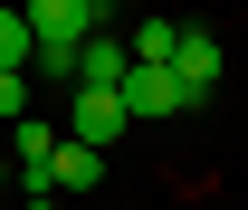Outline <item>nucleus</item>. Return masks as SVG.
Wrapping results in <instances>:
<instances>
[{
  "label": "nucleus",
  "mask_w": 248,
  "mask_h": 210,
  "mask_svg": "<svg viewBox=\"0 0 248 210\" xmlns=\"http://www.w3.org/2000/svg\"><path fill=\"white\" fill-rule=\"evenodd\" d=\"M124 134H134L124 96H95V86H77V96H67V144H86V153H115Z\"/></svg>",
  "instance_id": "nucleus-1"
},
{
  "label": "nucleus",
  "mask_w": 248,
  "mask_h": 210,
  "mask_svg": "<svg viewBox=\"0 0 248 210\" xmlns=\"http://www.w3.org/2000/svg\"><path fill=\"white\" fill-rule=\"evenodd\" d=\"M182 105H201V96H191L182 77H172V67H134V77H124V115H134V124H153V115H182Z\"/></svg>",
  "instance_id": "nucleus-2"
},
{
  "label": "nucleus",
  "mask_w": 248,
  "mask_h": 210,
  "mask_svg": "<svg viewBox=\"0 0 248 210\" xmlns=\"http://www.w3.org/2000/svg\"><path fill=\"white\" fill-rule=\"evenodd\" d=\"M124 77H134V48H124L115 29H95L86 48H77V86H95V96H124Z\"/></svg>",
  "instance_id": "nucleus-3"
},
{
  "label": "nucleus",
  "mask_w": 248,
  "mask_h": 210,
  "mask_svg": "<svg viewBox=\"0 0 248 210\" xmlns=\"http://www.w3.org/2000/svg\"><path fill=\"white\" fill-rule=\"evenodd\" d=\"M172 77H182V86L210 105V86H219V29H182V58H172Z\"/></svg>",
  "instance_id": "nucleus-4"
},
{
  "label": "nucleus",
  "mask_w": 248,
  "mask_h": 210,
  "mask_svg": "<svg viewBox=\"0 0 248 210\" xmlns=\"http://www.w3.org/2000/svg\"><path fill=\"white\" fill-rule=\"evenodd\" d=\"M95 181H105V153L58 144V162H48V201H58V191H95Z\"/></svg>",
  "instance_id": "nucleus-5"
},
{
  "label": "nucleus",
  "mask_w": 248,
  "mask_h": 210,
  "mask_svg": "<svg viewBox=\"0 0 248 210\" xmlns=\"http://www.w3.org/2000/svg\"><path fill=\"white\" fill-rule=\"evenodd\" d=\"M124 48H134V67H172L182 58V19H143V29H124Z\"/></svg>",
  "instance_id": "nucleus-6"
},
{
  "label": "nucleus",
  "mask_w": 248,
  "mask_h": 210,
  "mask_svg": "<svg viewBox=\"0 0 248 210\" xmlns=\"http://www.w3.org/2000/svg\"><path fill=\"white\" fill-rule=\"evenodd\" d=\"M38 38H29V10H0V77H29Z\"/></svg>",
  "instance_id": "nucleus-7"
},
{
  "label": "nucleus",
  "mask_w": 248,
  "mask_h": 210,
  "mask_svg": "<svg viewBox=\"0 0 248 210\" xmlns=\"http://www.w3.org/2000/svg\"><path fill=\"white\" fill-rule=\"evenodd\" d=\"M0 124H29V77H0Z\"/></svg>",
  "instance_id": "nucleus-8"
},
{
  "label": "nucleus",
  "mask_w": 248,
  "mask_h": 210,
  "mask_svg": "<svg viewBox=\"0 0 248 210\" xmlns=\"http://www.w3.org/2000/svg\"><path fill=\"white\" fill-rule=\"evenodd\" d=\"M0 191H19V172H10V144H0Z\"/></svg>",
  "instance_id": "nucleus-9"
},
{
  "label": "nucleus",
  "mask_w": 248,
  "mask_h": 210,
  "mask_svg": "<svg viewBox=\"0 0 248 210\" xmlns=\"http://www.w3.org/2000/svg\"><path fill=\"white\" fill-rule=\"evenodd\" d=\"M19 210H67V201H19Z\"/></svg>",
  "instance_id": "nucleus-10"
}]
</instances>
